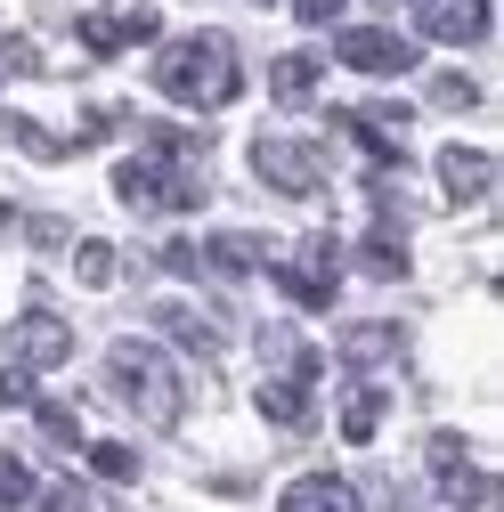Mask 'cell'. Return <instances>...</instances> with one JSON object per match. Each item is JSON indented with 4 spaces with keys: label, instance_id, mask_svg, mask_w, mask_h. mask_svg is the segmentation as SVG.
<instances>
[{
    "label": "cell",
    "instance_id": "277c9868",
    "mask_svg": "<svg viewBox=\"0 0 504 512\" xmlns=\"http://www.w3.org/2000/svg\"><path fill=\"white\" fill-rule=\"evenodd\" d=\"M252 171H261L277 196H318V179H326V155L318 147H301V139H252Z\"/></svg>",
    "mask_w": 504,
    "mask_h": 512
},
{
    "label": "cell",
    "instance_id": "7c38bea8",
    "mask_svg": "<svg viewBox=\"0 0 504 512\" xmlns=\"http://www.w3.org/2000/svg\"><path fill=\"white\" fill-rule=\"evenodd\" d=\"M415 17L431 41H480L488 33V0H415Z\"/></svg>",
    "mask_w": 504,
    "mask_h": 512
},
{
    "label": "cell",
    "instance_id": "ac0fdd59",
    "mask_svg": "<svg viewBox=\"0 0 504 512\" xmlns=\"http://www.w3.org/2000/svg\"><path fill=\"white\" fill-rule=\"evenodd\" d=\"M383 431V391H374V382H350V399H342V439H374Z\"/></svg>",
    "mask_w": 504,
    "mask_h": 512
},
{
    "label": "cell",
    "instance_id": "44dd1931",
    "mask_svg": "<svg viewBox=\"0 0 504 512\" xmlns=\"http://www.w3.org/2000/svg\"><path fill=\"white\" fill-rule=\"evenodd\" d=\"M204 261H212L220 277H252V269H261V244H252V236H212Z\"/></svg>",
    "mask_w": 504,
    "mask_h": 512
},
{
    "label": "cell",
    "instance_id": "4316f807",
    "mask_svg": "<svg viewBox=\"0 0 504 512\" xmlns=\"http://www.w3.org/2000/svg\"><path fill=\"white\" fill-rule=\"evenodd\" d=\"M33 415H41V431H49L57 447H74V439H82V431H74V407H49V399H41Z\"/></svg>",
    "mask_w": 504,
    "mask_h": 512
},
{
    "label": "cell",
    "instance_id": "d4e9b609",
    "mask_svg": "<svg viewBox=\"0 0 504 512\" xmlns=\"http://www.w3.org/2000/svg\"><path fill=\"white\" fill-rule=\"evenodd\" d=\"M90 472H98V480H131V472H139V456L106 439V447H90Z\"/></svg>",
    "mask_w": 504,
    "mask_h": 512
},
{
    "label": "cell",
    "instance_id": "9a60e30c",
    "mask_svg": "<svg viewBox=\"0 0 504 512\" xmlns=\"http://www.w3.org/2000/svg\"><path fill=\"white\" fill-rule=\"evenodd\" d=\"M155 326H163L171 342H187L196 358H220V326H212V317H196L187 301H155Z\"/></svg>",
    "mask_w": 504,
    "mask_h": 512
},
{
    "label": "cell",
    "instance_id": "6da1fadb",
    "mask_svg": "<svg viewBox=\"0 0 504 512\" xmlns=\"http://www.w3.org/2000/svg\"><path fill=\"white\" fill-rule=\"evenodd\" d=\"M155 90H163L171 106L212 114V106H228V98L244 90V66H236V49H228L220 33H196V41H171V49L155 57Z\"/></svg>",
    "mask_w": 504,
    "mask_h": 512
},
{
    "label": "cell",
    "instance_id": "9c48e42d",
    "mask_svg": "<svg viewBox=\"0 0 504 512\" xmlns=\"http://www.w3.org/2000/svg\"><path fill=\"white\" fill-rule=\"evenodd\" d=\"M155 33H163L155 9H122V17H114V9H90V17H82V49H90V57H114V49L155 41Z\"/></svg>",
    "mask_w": 504,
    "mask_h": 512
},
{
    "label": "cell",
    "instance_id": "8fae6325",
    "mask_svg": "<svg viewBox=\"0 0 504 512\" xmlns=\"http://www.w3.org/2000/svg\"><path fill=\"white\" fill-rule=\"evenodd\" d=\"M488 179H496V163L480 147H439V196H448V204H480Z\"/></svg>",
    "mask_w": 504,
    "mask_h": 512
},
{
    "label": "cell",
    "instance_id": "5bb4252c",
    "mask_svg": "<svg viewBox=\"0 0 504 512\" xmlns=\"http://www.w3.org/2000/svg\"><path fill=\"white\" fill-rule=\"evenodd\" d=\"M261 358H269V366H277L285 382H301V391H309V382H318V366H326V358L309 350V342H301L293 326H261Z\"/></svg>",
    "mask_w": 504,
    "mask_h": 512
},
{
    "label": "cell",
    "instance_id": "7a4b0ae2",
    "mask_svg": "<svg viewBox=\"0 0 504 512\" xmlns=\"http://www.w3.org/2000/svg\"><path fill=\"white\" fill-rule=\"evenodd\" d=\"M106 391L147 423H179V366L155 342H114L106 350Z\"/></svg>",
    "mask_w": 504,
    "mask_h": 512
},
{
    "label": "cell",
    "instance_id": "cb8c5ba5",
    "mask_svg": "<svg viewBox=\"0 0 504 512\" xmlns=\"http://www.w3.org/2000/svg\"><path fill=\"white\" fill-rule=\"evenodd\" d=\"M0 504H33V472H25V456H9V447H0Z\"/></svg>",
    "mask_w": 504,
    "mask_h": 512
},
{
    "label": "cell",
    "instance_id": "ffe728a7",
    "mask_svg": "<svg viewBox=\"0 0 504 512\" xmlns=\"http://www.w3.org/2000/svg\"><path fill=\"white\" fill-rule=\"evenodd\" d=\"M0 139H17L25 155H41V163H57V155H74V139H57V131H41V122H25V114H0Z\"/></svg>",
    "mask_w": 504,
    "mask_h": 512
},
{
    "label": "cell",
    "instance_id": "f1b7e54d",
    "mask_svg": "<svg viewBox=\"0 0 504 512\" xmlns=\"http://www.w3.org/2000/svg\"><path fill=\"white\" fill-rule=\"evenodd\" d=\"M41 512H90V496H82V488H74V480H57V488H49V496H41Z\"/></svg>",
    "mask_w": 504,
    "mask_h": 512
},
{
    "label": "cell",
    "instance_id": "8992f818",
    "mask_svg": "<svg viewBox=\"0 0 504 512\" xmlns=\"http://www.w3.org/2000/svg\"><path fill=\"white\" fill-rule=\"evenodd\" d=\"M431 472H439V496H448L456 512H480V504L496 496V480L464 456V439H456V431H431Z\"/></svg>",
    "mask_w": 504,
    "mask_h": 512
},
{
    "label": "cell",
    "instance_id": "f546056e",
    "mask_svg": "<svg viewBox=\"0 0 504 512\" xmlns=\"http://www.w3.org/2000/svg\"><path fill=\"white\" fill-rule=\"evenodd\" d=\"M293 17H301V25H334L342 0H293Z\"/></svg>",
    "mask_w": 504,
    "mask_h": 512
},
{
    "label": "cell",
    "instance_id": "3957f363",
    "mask_svg": "<svg viewBox=\"0 0 504 512\" xmlns=\"http://www.w3.org/2000/svg\"><path fill=\"white\" fill-rule=\"evenodd\" d=\"M114 196L131 212H196L204 204V179H187L179 163L147 155V163H114Z\"/></svg>",
    "mask_w": 504,
    "mask_h": 512
},
{
    "label": "cell",
    "instance_id": "4fadbf2b",
    "mask_svg": "<svg viewBox=\"0 0 504 512\" xmlns=\"http://www.w3.org/2000/svg\"><path fill=\"white\" fill-rule=\"evenodd\" d=\"M277 512H366V496L350 488V480H334V472H309V480H293L285 488V504Z\"/></svg>",
    "mask_w": 504,
    "mask_h": 512
},
{
    "label": "cell",
    "instance_id": "2e32d148",
    "mask_svg": "<svg viewBox=\"0 0 504 512\" xmlns=\"http://www.w3.org/2000/svg\"><path fill=\"white\" fill-rule=\"evenodd\" d=\"M399 350H407L399 326H350V334H342V358H350V366H391Z\"/></svg>",
    "mask_w": 504,
    "mask_h": 512
},
{
    "label": "cell",
    "instance_id": "52a82bcc",
    "mask_svg": "<svg viewBox=\"0 0 504 512\" xmlns=\"http://www.w3.org/2000/svg\"><path fill=\"white\" fill-rule=\"evenodd\" d=\"M9 358L33 366V374L41 366H66L74 358V326H66V317H49V309H25L17 326H9Z\"/></svg>",
    "mask_w": 504,
    "mask_h": 512
},
{
    "label": "cell",
    "instance_id": "83f0119b",
    "mask_svg": "<svg viewBox=\"0 0 504 512\" xmlns=\"http://www.w3.org/2000/svg\"><path fill=\"white\" fill-rule=\"evenodd\" d=\"M33 399V366H9L0 374V407H25Z\"/></svg>",
    "mask_w": 504,
    "mask_h": 512
},
{
    "label": "cell",
    "instance_id": "603a6c76",
    "mask_svg": "<svg viewBox=\"0 0 504 512\" xmlns=\"http://www.w3.org/2000/svg\"><path fill=\"white\" fill-rule=\"evenodd\" d=\"M431 106L472 114V106H480V82H472V74H439V82H431Z\"/></svg>",
    "mask_w": 504,
    "mask_h": 512
},
{
    "label": "cell",
    "instance_id": "d6986e66",
    "mask_svg": "<svg viewBox=\"0 0 504 512\" xmlns=\"http://www.w3.org/2000/svg\"><path fill=\"white\" fill-rule=\"evenodd\" d=\"M261 415H269V423H285V431H301V423H309V391L277 374V382H261Z\"/></svg>",
    "mask_w": 504,
    "mask_h": 512
},
{
    "label": "cell",
    "instance_id": "7402d4cb",
    "mask_svg": "<svg viewBox=\"0 0 504 512\" xmlns=\"http://www.w3.org/2000/svg\"><path fill=\"white\" fill-rule=\"evenodd\" d=\"M358 269H366V277H407V252H399L391 236H366V244H358Z\"/></svg>",
    "mask_w": 504,
    "mask_h": 512
},
{
    "label": "cell",
    "instance_id": "484cf974",
    "mask_svg": "<svg viewBox=\"0 0 504 512\" xmlns=\"http://www.w3.org/2000/svg\"><path fill=\"white\" fill-rule=\"evenodd\" d=\"M74 269H82V285H114V244H82Z\"/></svg>",
    "mask_w": 504,
    "mask_h": 512
},
{
    "label": "cell",
    "instance_id": "e0dca14e",
    "mask_svg": "<svg viewBox=\"0 0 504 512\" xmlns=\"http://www.w3.org/2000/svg\"><path fill=\"white\" fill-rule=\"evenodd\" d=\"M269 90L285 98V106H309V98H318V57H277V66H269Z\"/></svg>",
    "mask_w": 504,
    "mask_h": 512
},
{
    "label": "cell",
    "instance_id": "30bf717a",
    "mask_svg": "<svg viewBox=\"0 0 504 512\" xmlns=\"http://www.w3.org/2000/svg\"><path fill=\"white\" fill-rule=\"evenodd\" d=\"M342 131L391 171V163H399V131H407V106H350V114H342Z\"/></svg>",
    "mask_w": 504,
    "mask_h": 512
},
{
    "label": "cell",
    "instance_id": "ba28073f",
    "mask_svg": "<svg viewBox=\"0 0 504 512\" xmlns=\"http://www.w3.org/2000/svg\"><path fill=\"white\" fill-rule=\"evenodd\" d=\"M334 57L350 74H407L415 66V41H399V33H383V25H350L342 41H334Z\"/></svg>",
    "mask_w": 504,
    "mask_h": 512
},
{
    "label": "cell",
    "instance_id": "5b68a950",
    "mask_svg": "<svg viewBox=\"0 0 504 512\" xmlns=\"http://www.w3.org/2000/svg\"><path fill=\"white\" fill-rule=\"evenodd\" d=\"M334 261H342V244H334V236H309V244H301V261L277 269L285 301H293V309H334Z\"/></svg>",
    "mask_w": 504,
    "mask_h": 512
}]
</instances>
